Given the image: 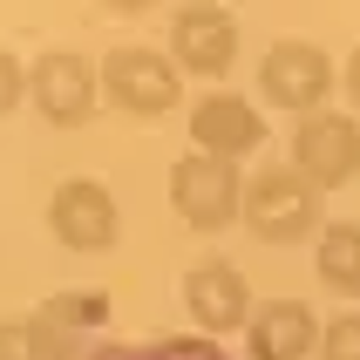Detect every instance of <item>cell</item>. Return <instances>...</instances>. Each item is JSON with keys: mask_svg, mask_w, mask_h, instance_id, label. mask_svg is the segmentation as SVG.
<instances>
[{"mask_svg": "<svg viewBox=\"0 0 360 360\" xmlns=\"http://www.w3.org/2000/svg\"><path fill=\"white\" fill-rule=\"evenodd\" d=\"M326 292L340 300H360V224H326L320 231V259H313Z\"/></svg>", "mask_w": 360, "mask_h": 360, "instance_id": "obj_13", "label": "cell"}, {"mask_svg": "<svg viewBox=\"0 0 360 360\" xmlns=\"http://www.w3.org/2000/svg\"><path fill=\"white\" fill-rule=\"evenodd\" d=\"M0 360H82V354L68 326H55L48 313H27V320L0 326Z\"/></svg>", "mask_w": 360, "mask_h": 360, "instance_id": "obj_12", "label": "cell"}, {"mask_svg": "<svg viewBox=\"0 0 360 360\" xmlns=\"http://www.w3.org/2000/svg\"><path fill=\"white\" fill-rule=\"evenodd\" d=\"M259 96L292 109V116H320V102L333 96V61L320 41H272L259 61Z\"/></svg>", "mask_w": 360, "mask_h": 360, "instance_id": "obj_5", "label": "cell"}, {"mask_svg": "<svg viewBox=\"0 0 360 360\" xmlns=\"http://www.w3.org/2000/svg\"><path fill=\"white\" fill-rule=\"evenodd\" d=\"M184 96V68L157 48H116L102 61V102H116L122 116H170Z\"/></svg>", "mask_w": 360, "mask_h": 360, "instance_id": "obj_3", "label": "cell"}, {"mask_svg": "<svg viewBox=\"0 0 360 360\" xmlns=\"http://www.w3.org/2000/svg\"><path fill=\"white\" fill-rule=\"evenodd\" d=\"M48 231H55L68 252H109L116 231H122L116 198H109L96 177H68L55 198H48Z\"/></svg>", "mask_w": 360, "mask_h": 360, "instance_id": "obj_8", "label": "cell"}, {"mask_svg": "<svg viewBox=\"0 0 360 360\" xmlns=\"http://www.w3.org/2000/svg\"><path fill=\"white\" fill-rule=\"evenodd\" d=\"M27 96L55 129H82L102 109V68H89V55H75V48H48L27 68Z\"/></svg>", "mask_w": 360, "mask_h": 360, "instance_id": "obj_4", "label": "cell"}, {"mask_svg": "<svg viewBox=\"0 0 360 360\" xmlns=\"http://www.w3.org/2000/svg\"><path fill=\"white\" fill-rule=\"evenodd\" d=\"M320 360H360V313H340L320 333Z\"/></svg>", "mask_w": 360, "mask_h": 360, "instance_id": "obj_16", "label": "cell"}, {"mask_svg": "<svg viewBox=\"0 0 360 360\" xmlns=\"http://www.w3.org/2000/svg\"><path fill=\"white\" fill-rule=\"evenodd\" d=\"M41 313H48L55 326H68V333H75V326H102V313H109V292H55Z\"/></svg>", "mask_w": 360, "mask_h": 360, "instance_id": "obj_15", "label": "cell"}, {"mask_svg": "<svg viewBox=\"0 0 360 360\" xmlns=\"http://www.w3.org/2000/svg\"><path fill=\"white\" fill-rule=\"evenodd\" d=\"M184 306L198 313L204 333H231V326H252V285H245L238 265H224V259H204L184 272Z\"/></svg>", "mask_w": 360, "mask_h": 360, "instance_id": "obj_9", "label": "cell"}, {"mask_svg": "<svg viewBox=\"0 0 360 360\" xmlns=\"http://www.w3.org/2000/svg\"><path fill=\"white\" fill-rule=\"evenodd\" d=\"M82 360H231L211 333H177V340H109L89 347Z\"/></svg>", "mask_w": 360, "mask_h": 360, "instance_id": "obj_14", "label": "cell"}, {"mask_svg": "<svg viewBox=\"0 0 360 360\" xmlns=\"http://www.w3.org/2000/svg\"><path fill=\"white\" fill-rule=\"evenodd\" d=\"M170 204H177V218L191 224V231H224L231 218H245L238 163L231 157H204V150L177 157V170H170Z\"/></svg>", "mask_w": 360, "mask_h": 360, "instance_id": "obj_2", "label": "cell"}, {"mask_svg": "<svg viewBox=\"0 0 360 360\" xmlns=\"http://www.w3.org/2000/svg\"><path fill=\"white\" fill-rule=\"evenodd\" d=\"M170 61L184 75H204V82L231 75V61H238V20L224 7H177L170 14Z\"/></svg>", "mask_w": 360, "mask_h": 360, "instance_id": "obj_7", "label": "cell"}, {"mask_svg": "<svg viewBox=\"0 0 360 360\" xmlns=\"http://www.w3.org/2000/svg\"><path fill=\"white\" fill-rule=\"evenodd\" d=\"M191 143H198L204 157H231L238 163L245 150H259L265 143V116L252 109L245 96H198V109H191Z\"/></svg>", "mask_w": 360, "mask_h": 360, "instance_id": "obj_10", "label": "cell"}, {"mask_svg": "<svg viewBox=\"0 0 360 360\" xmlns=\"http://www.w3.org/2000/svg\"><path fill=\"white\" fill-rule=\"evenodd\" d=\"M245 347H252V360H306L320 347V320L306 300H265L245 326Z\"/></svg>", "mask_w": 360, "mask_h": 360, "instance_id": "obj_11", "label": "cell"}, {"mask_svg": "<svg viewBox=\"0 0 360 360\" xmlns=\"http://www.w3.org/2000/svg\"><path fill=\"white\" fill-rule=\"evenodd\" d=\"M245 224L265 245H300L320 231V191L292 163H265L259 177H245Z\"/></svg>", "mask_w": 360, "mask_h": 360, "instance_id": "obj_1", "label": "cell"}, {"mask_svg": "<svg viewBox=\"0 0 360 360\" xmlns=\"http://www.w3.org/2000/svg\"><path fill=\"white\" fill-rule=\"evenodd\" d=\"M340 82H347V96H354V109H360V48L347 55V68H340Z\"/></svg>", "mask_w": 360, "mask_h": 360, "instance_id": "obj_18", "label": "cell"}, {"mask_svg": "<svg viewBox=\"0 0 360 360\" xmlns=\"http://www.w3.org/2000/svg\"><path fill=\"white\" fill-rule=\"evenodd\" d=\"M292 170H300L313 191H340L360 177V116H300L292 129Z\"/></svg>", "mask_w": 360, "mask_h": 360, "instance_id": "obj_6", "label": "cell"}, {"mask_svg": "<svg viewBox=\"0 0 360 360\" xmlns=\"http://www.w3.org/2000/svg\"><path fill=\"white\" fill-rule=\"evenodd\" d=\"M20 96H27V68H20V61L7 55V48H0V116H7V109H14Z\"/></svg>", "mask_w": 360, "mask_h": 360, "instance_id": "obj_17", "label": "cell"}]
</instances>
